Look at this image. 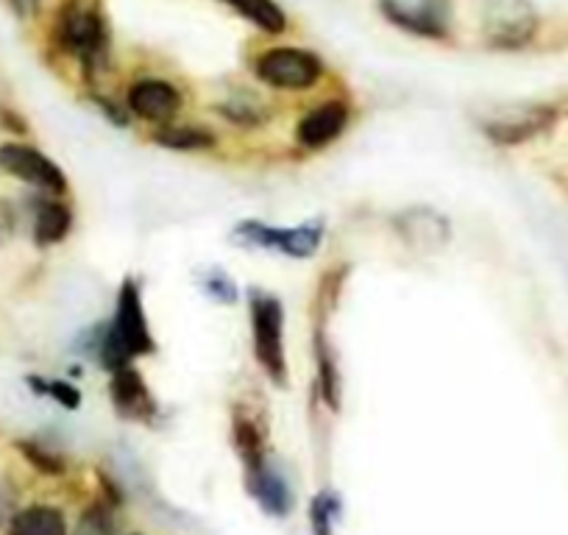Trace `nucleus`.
I'll return each instance as SVG.
<instances>
[{"mask_svg":"<svg viewBox=\"0 0 568 535\" xmlns=\"http://www.w3.org/2000/svg\"><path fill=\"white\" fill-rule=\"evenodd\" d=\"M12 507H14L12 485L0 480V522H3V518H7L9 513H12Z\"/></svg>","mask_w":568,"mask_h":535,"instance_id":"26","label":"nucleus"},{"mask_svg":"<svg viewBox=\"0 0 568 535\" xmlns=\"http://www.w3.org/2000/svg\"><path fill=\"white\" fill-rule=\"evenodd\" d=\"M199 285L204 287L206 296L215 299L217 304H234V302H237V287H234L232 276H229L223 268H212V271L201 274Z\"/></svg>","mask_w":568,"mask_h":535,"instance_id":"21","label":"nucleus"},{"mask_svg":"<svg viewBox=\"0 0 568 535\" xmlns=\"http://www.w3.org/2000/svg\"><path fill=\"white\" fill-rule=\"evenodd\" d=\"M109 393H112V405L118 416L142 424H151L156 418L160 407H156L154 393L149 391L140 371L131 369V365L114 371L112 382H109Z\"/></svg>","mask_w":568,"mask_h":535,"instance_id":"9","label":"nucleus"},{"mask_svg":"<svg viewBox=\"0 0 568 535\" xmlns=\"http://www.w3.org/2000/svg\"><path fill=\"white\" fill-rule=\"evenodd\" d=\"M485 31L501 48H518L535 34V14L527 0H488Z\"/></svg>","mask_w":568,"mask_h":535,"instance_id":"8","label":"nucleus"},{"mask_svg":"<svg viewBox=\"0 0 568 535\" xmlns=\"http://www.w3.org/2000/svg\"><path fill=\"white\" fill-rule=\"evenodd\" d=\"M34 385H37V391H40V393H48V396L57 398L59 405H64V407H79L81 393L75 391L73 385H68V382L51 380V382H34Z\"/></svg>","mask_w":568,"mask_h":535,"instance_id":"24","label":"nucleus"},{"mask_svg":"<svg viewBox=\"0 0 568 535\" xmlns=\"http://www.w3.org/2000/svg\"><path fill=\"white\" fill-rule=\"evenodd\" d=\"M234 444H237V455L243 457L245 472L254 474L265 466V455H262V438L256 433L254 424L245 416H234Z\"/></svg>","mask_w":568,"mask_h":535,"instance_id":"19","label":"nucleus"},{"mask_svg":"<svg viewBox=\"0 0 568 535\" xmlns=\"http://www.w3.org/2000/svg\"><path fill=\"white\" fill-rule=\"evenodd\" d=\"M9 535H68V522L57 507L31 505L14 513Z\"/></svg>","mask_w":568,"mask_h":535,"instance_id":"15","label":"nucleus"},{"mask_svg":"<svg viewBox=\"0 0 568 535\" xmlns=\"http://www.w3.org/2000/svg\"><path fill=\"white\" fill-rule=\"evenodd\" d=\"M70 226H73V215H70L68 206H64L62 201H45V204L37 210L34 218L37 245L62 243L70 234Z\"/></svg>","mask_w":568,"mask_h":535,"instance_id":"16","label":"nucleus"},{"mask_svg":"<svg viewBox=\"0 0 568 535\" xmlns=\"http://www.w3.org/2000/svg\"><path fill=\"white\" fill-rule=\"evenodd\" d=\"M393 229L404 240V245L420 251V254H438L452 240L449 218L433 206H409V210L398 212L393 218Z\"/></svg>","mask_w":568,"mask_h":535,"instance_id":"6","label":"nucleus"},{"mask_svg":"<svg viewBox=\"0 0 568 535\" xmlns=\"http://www.w3.org/2000/svg\"><path fill=\"white\" fill-rule=\"evenodd\" d=\"M0 168L12 173L14 179H20V182L34 184V188L48 190V193H64L68 190V176H64L62 168L42 151L31 149V145H0Z\"/></svg>","mask_w":568,"mask_h":535,"instance_id":"5","label":"nucleus"},{"mask_svg":"<svg viewBox=\"0 0 568 535\" xmlns=\"http://www.w3.org/2000/svg\"><path fill=\"white\" fill-rule=\"evenodd\" d=\"M315 357H318V380H321V391H324L326 405L332 411H341V371H337L335 354H332L329 341H326L324 332L315 335Z\"/></svg>","mask_w":568,"mask_h":535,"instance_id":"18","label":"nucleus"},{"mask_svg":"<svg viewBox=\"0 0 568 535\" xmlns=\"http://www.w3.org/2000/svg\"><path fill=\"white\" fill-rule=\"evenodd\" d=\"M310 522L315 535H332V499L329 494H318L310 505Z\"/></svg>","mask_w":568,"mask_h":535,"instance_id":"23","label":"nucleus"},{"mask_svg":"<svg viewBox=\"0 0 568 535\" xmlns=\"http://www.w3.org/2000/svg\"><path fill=\"white\" fill-rule=\"evenodd\" d=\"M324 73V64L315 53L302 48H271L256 59V75L276 90H307Z\"/></svg>","mask_w":568,"mask_h":535,"instance_id":"4","label":"nucleus"},{"mask_svg":"<svg viewBox=\"0 0 568 535\" xmlns=\"http://www.w3.org/2000/svg\"><path fill=\"white\" fill-rule=\"evenodd\" d=\"M64 40L84 62H92L103 51V26L92 12H73L64 20Z\"/></svg>","mask_w":568,"mask_h":535,"instance_id":"14","label":"nucleus"},{"mask_svg":"<svg viewBox=\"0 0 568 535\" xmlns=\"http://www.w3.org/2000/svg\"><path fill=\"white\" fill-rule=\"evenodd\" d=\"M382 12L398 29L440 40L449 31V0H379Z\"/></svg>","mask_w":568,"mask_h":535,"instance_id":"7","label":"nucleus"},{"mask_svg":"<svg viewBox=\"0 0 568 535\" xmlns=\"http://www.w3.org/2000/svg\"><path fill=\"white\" fill-rule=\"evenodd\" d=\"M223 3L267 34H282L287 29V14L276 7V0H223Z\"/></svg>","mask_w":568,"mask_h":535,"instance_id":"17","label":"nucleus"},{"mask_svg":"<svg viewBox=\"0 0 568 535\" xmlns=\"http://www.w3.org/2000/svg\"><path fill=\"white\" fill-rule=\"evenodd\" d=\"M555 123V112L546 107H529L518 109V112L494 114L483 123L485 138L494 140L499 145H518L524 140H532L535 134L546 131Z\"/></svg>","mask_w":568,"mask_h":535,"instance_id":"10","label":"nucleus"},{"mask_svg":"<svg viewBox=\"0 0 568 535\" xmlns=\"http://www.w3.org/2000/svg\"><path fill=\"white\" fill-rule=\"evenodd\" d=\"M156 143H162L165 149L173 151H204L212 149V134L201 129H165L156 134Z\"/></svg>","mask_w":568,"mask_h":535,"instance_id":"20","label":"nucleus"},{"mask_svg":"<svg viewBox=\"0 0 568 535\" xmlns=\"http://www.w3.org/2000/svg\"><path fill=\"white\" fill-rule=\"evenodd\" d=\"M234 238L240 243L256 245V249L278 251V254L296 256V260H307V256L318 254L321 243H324V223H302L293 229H276L260 221H243L234 226Z\"/></svg>","mask_w":568,"mask_h":535,"instance_id":"3","label":"nucleus"},{"mask_svg":"<svg viewBox=\"0 0 568 535\" xmlns=\"http://www.w3.org/2000/svg\"><path fill=\"white\" fill-rule=\"evenodd\" d=\"M73 535H112V516H109V507L92 505L90 511L79 518Z\"/></svg>","mask_w":568,"mask_h":535,"instance_id":"22","label":"nucleus"},{"mask_svg":"<svg viewBox=\"0 0 568 535\" xmlns=\"http://www.w3.org/2000/svg\"><path fill=\"white\" fill-rule=\"evenodd\" d=\"M87 352L98 360V365L106 371H120L134 357L156 352V343L151 337V326L145 321L140 285L134 280H125L118 293V307L109 326H98L90 337Z\"/></svg>","mask_w":568,"mask_h":535,"instance_id":"1","label":"nucleus"},{"mask_svg":"<svg viewBox=\"0 0 568 535\" xmlns=\"http://www.w3.org/2000/svg\"><path fill=\"white\" fill-rule=\"evenodd\" d=\"M248 488L251 494L256 496L262 507H265L271 516H287L293 511V494H291V485L284 483L282 474L276 468L265 466L260 472L248 474Z\"/></svg>","mask_w":568,"mask_h":535,"instance_id":"13","label":"nucleus"},{"mask_svg":"<svg viewBox=\"0 0 568 535\" xmlns=\"http://www.w3.org/2000/svg\"><path fill=\"white\" fill-rule=\"evenodd\" d=\"M251 332L254 354L273 385H287V360H284V310L271 293L251 291Z\"/></svg>","mask_w":568,"mask_h":535,"instance_id":"2","label":"nucleus"},{"mask_svg":"<svg viewBox=\"0 0 568 535\" xmlns=\"http://www.w3.org/2000/svg\"><path fill=\"white\" fill-rule=\"evenodd\" d=\"M346 123H348L346 103L329 101L324 103V107L313 109V112L298 123L296 138L304 149H324V145L335 143V140L341 138Z\"/></svg>","mask_w":568,"mask_h":535,"instance_id":"12","label":"nucleus"},{"mask_svg":"<svg viewBox=\"0 0 568 535\" xmlns=\"http://www.w3.org/2000/svg\"><path fill=\"white\" fill-rule=\"evenodd\" d=\"M129 109L142 120H171L182 109V92L160 79L140 81L129 90Z\"/></svg>","mask_w":568,"mask_h":535,"instance_id":"11","label":"nucleus"},{"mask_svg":"<svg viewBox=\"0 0 568 535\" xmlns=\"http://www.w3.org/2000/svg\"><path fill=\"white\" fill-rule=\"evenodd\" d=\"M20 450L26 452V457H29V461L34 463V466L40 468V472H45V474H59V472H64V463L59 461L57 455H51V452L42 450V446H37V444H20Z\"/></svg>","mask_w":568,"mask_h":535,"instance_id":"25","label":"nucleus"}]
</instances>
